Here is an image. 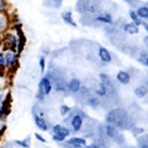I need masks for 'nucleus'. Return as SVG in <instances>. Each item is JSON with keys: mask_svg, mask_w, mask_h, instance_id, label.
I'll list each match as a JSON object with an SVG mask.
<instances>
[{"mask_svg": "<svg viewBox=\"0 0 148 148\" xmlns=\"http://www.w3.org/2000/svg\"><path fill=\"white\" fill-rule=\"evenodd\" d=\"M38 88H40V94L41 95H47V94H49V91L52 90V84H51L48 78H43V79L40 82Z\"/></svg>", "mask_w": 148, "mask_h": 148, "instance_id": "obj_2", "label": "nucleus"}, {"mask_svg": "<svg viewBox=\"0 0 148 148\" xmlns=\"http://www.w3.org/2000/svg\"><path fill=\"white\" fill-rule=\"evenodd\" d=\"M0 66L4 67L5 66V58H4V54L0 53Z\"/></svg>", "mask_w": 148, "mask_h": 148, "instance_id": "obj_30", "label": "nucleus"}, {"mask_svg": "<svg viewBox=\"0 0 148 148\" xmlns=\"http://www.w3.org/2000/svg\"><path fill=\"white\" fill-rule=\"evenodd\" d=\"M98 21H101V22H105V24H112V18L109 14H104V15H99L96 17Z\"/></svg>", "mask_w": 148, "mask_h": 148, "instance_id": "obj_16", "label": "nucleus"}, {"mask_svg": "<svg viewBox=\"0 0 148 148\" xmlns=\"http://www.w3.org/2000/svg\"><path fill=\"white\" fill-rule=\"evenodd\" d=\"M99 57L101 61H104V62H111V54L109 53V51L104 47L99 48Z\"/></svg>", "mask_w": 148, "mask_h": 148, "instance_id": "obj_7", "label": "nucleus"}, {"mask_svg": "<svg viewBox=\"0 0 148 148\" xmlns=\"http://www.w3.org/2000/svg\"><path fill=\"white\" fill-rule=\"evenodd\" d=\"M142 132H145V130H143V128H138V130H133V133H135V135H137V133H142Z\"/></svg>", "mask_w": 148, "mask_h": 148, "instance_id": "obj_32", "label": "nucleus"}, {"mask_svg": "<svg viewBox=\"0 0 148 148\" xmlns=\"http://www.w3.org/2000/svg\"><path fill=\"white\" fill-rule=\"evenodd\" d=\"M106 121L116 127L126 128L127 123H128V119H127L126 111H123L122 109H116V110L110 111V112L106 115Z\"/></svg>", "mask_w": 148, "mask_h": 148, "instance_id": "obj_1", "label": "nucleus"}, {"mask_svg": "<svg viewBox=\"0 0 148 148\" xmlns=\"http://www.w3.org/2000/svg\"><path fill=\"white\" fill-rule=\"evenodd\" d=\"M130 16H131V18L133 20V22H135V25H142V20H140V17H138L136 15V12L135 11H130Z\"/></svg>", "mask_w": 148, "mask_h": 148, "instance_id": "obj_19", "label": "nucleus"}, {"mask_svg": "<svg viewBox=\"0 0 148 148\" xmlns=\"http://www.w3.org/2000/svg\"><path fill=\"white\" fill-rule=\"evenodd\" d=\"M4 27H5V20H4L3 16H0V31H1Z\"/></svg>", "mask_w": 148, "mask_h": 148, "instance_id": "obj_27", "label": "nucleus"}, {"mask_svg": "<svg viewBox=\"0 0 148 148\" xmlns=\"http://www.w3.org/2000/svg\"><path fill=\"white\" fill-rule=\"evenodd\" d=\"M5 42L8 45V47L10 48L12 52L16 49V43H17V40H16V37L14 36V35H8L6 36V40H5Z\"/></svg>", "mask_w": 148, "mask_h": 148, "instance_id": "obj_6", "label": "nucleus"}, {"mask_svg": "<svg viewBox=\"0 0 148 148\" xmlns=\"http://www.w3.org/2000/svg\"><path fill=\"white\" fill-rule=\"evenodd\" d=\"M18 32V36H20V41H18V52H21L22 48H24V45H25V37H24V34H22L21 30H17Z\"/></svg>", "mask_w": 148, "mask_h": 148, "instance_id": "obj_17", "label": "nucleus"}, {"mask_svg": "<svg viewBox=\"0 0 148 148\" xmlns=\"http://www.w3.org/2000/svg\"><path fill=\"white\" fill-rule=\"evenodd\" d=\"M35 136H36L37 138H38V140H40L41 142H46V140H45V138H43L42 136H40V135H38V133H36V135H35Z\"/></svg>", "mask_w": 148, "mask_h": 148, "instance_id": "obj_33", "label": "nucleus"}, {"mask_svg": "<svg viewBox=\"0 0 148 148\" xmlns=\"http://www.w3.org/2000/svg\"><path fill=\"white\" fill-rule=\"evenodd\" d=\"M40 66H41V71H45V58L43 57H41L40 58Z\"/></svg>", "mask_w": 148, "mask_h": 148, "instance_id": "obj_28", "label": "nucleus"}, {"mask_svg": "<svg viewBox=\"0 0 148 148\" xmlns=\"http://www.w3.org/2000/svg\"><path fill=\"white\" fill-rule=\"evenodd\" d=\"M59 111H61V114H62V115H67L69 111H71V109H69L67 105H62V106H61V109H59Z\"/></svg>", "mask_w": 148, "mask_h": 148, "instance_id": "obj_24", "label": "nucleus"}, {"mask_svg": "<svg viewBox=\"0 0 148 148\" xmlns=\"http://www.w3.org/2000/svg\"><path fill=\"white\" fill-rule=\"evenodd\" d=\"M35 123H36V126L41 128L42 131H46L47 130V123H46V121L42 119V117H40L38 115H35Z\"/></svg>", "mask_w": 148, "mask_h": 148, "instance_id": "obj_11", "label": "nucleus"}, {"mask_svg": "<svg viewBox=\"0 0 148 148\" xmlns=\"http://www.w3.org/2000/svg\"><path fill=\"white\" fill-rule=\"evenodd\" d=\"M147 53L143 51V52H141V54H140V57H138V61H140L143 66H148V61H147Z\"/></svg>", "mask_w": 148, "mask_h": 148, "instance_id": "obj_20", "label": "nucleus"}, {"mask_svg": "<svg viewBox=\"0 0 148 148\" xmlns=\"http://www.w3.org/2000/svg\"><path fill=\"white\" fill-rule=\"evenodd\" d=\"M3 103V98H1V95H0V104Z\"/></svg>", "mask_w": 148, "mask_h": 148, "instance_id": "obj_35", "label": "nucleus"}, {"mask_svg": "<svg viewBox=\"0 0 148 148\" xmlns=\"http://www.w3.org/2000/svg\"><path fill=\"white\" fill-rule=\"evenodd\" d=\"M130 148H132V147H130Z\"/></svg>", "mask_w": 148, "mask_h": 148, "instance_id": "obj_36", "label": "nucleus"}, {"mask_svg": "<svg viewBox=\"0 0 148 148\" xmlns=\"http://www.w3.org/2000/svg\"><path fill=\"white\" fill-rule=\"evenodd\" d=\"M106 133H108V136L114 138L115 136H116V130H115V127L112 126V125H108L106 126Z\"/></svg>", "mask_w": 148, "mask_h": 148, "instance_id": "obj_18", "label": "nucleus"}, {"mask_svg": "<svg viewBox=\"0 0 148 148\" xmlns=\"http://www.w3.org/2000/svg\"><path fill=\"white\" fill-rule=\"evenodd\" d=\"M53 140L56 142H63L64 141V136H62V135H54L53 136Z\"/></svg>", "mask_w": 148, "mask_h": 148, "instance_id": "obj_26", "label": "nucleus"}, {"mask_svg": "<svg viewBox=\"0 0 148 148\" xmlns=\"http://www.w3.org/2000/svg\"><path fill=\"white\" fill-rule=\"evenodd\" d=\"M88 104L90 106H92V108H96V106H99V99L91 98V99H89V101H88Z\"/></svg>", "mask_w": 148, "mask_h": 148, "instance_id": "obj_23", "label": "nucleus"}, {"mask_svg": "<svg viewBox=\"0 0 148 148\" xmlns=\"http://www.w3.org/2000/svg\"><path fill=\"white\" fill-rule=\"evenodd\" d=\"M80 80L79 79H72L71 82L68 83V89L71 90L72 92H77V91H79L80 90Z\"/></svg>", "mask_w": 148, "mask_h": 148, "instance_id": "obj_4", "label": "nucleus"}, {"mask_svg": "<svg viewBox=\"0 0 148 148\" xmlns=\"http://www.w3.org/2000/svg\"><path fill=\"white\" fill-rule=\"evenodd\" d=\"M4 58H5V64L8 67H12V64L17 61L16 56H15V53H14L12 51H9V52H6L5 54H4Z\"/></svg>", "mask_w": 148, "mask_h": 148, "instance_id": "obj_3", "label": "nucleus"}, {"mask_svg": "<svg viewBox=\"0 0 148 148\" xmlns=\"http://www.w3.org/2000/svg\"><path fill=\"white\" fill-rule=\"evenodd\" d=\"M68 145H72L74 148H79L80 146L85 145V140L84 138H79V137H74V138H71V140H69Z\"/></svg>", "mask_w": 148, "mask_h": 148, "instance_id": "obj_9", "label": "nucleus"}, {"mask_svg": "<svg viewBox=\"0 0 148 148\" xmlns=\"http://www.w3.org/2000/svg\"><path fill=\"white\" fill-rule=\"evenodd\" d=\"M56 89H57L58 91H59V90H61V91H64V90H66V85H64L62 82H61V83L57 82V84H56Z\"/></svg>", "mask_w": 148, "mask_h": 148, "instance_id": "obj_25", "label": "nucleus"}, {"mask_svg": "<svg viewBox=\"0 0 148 148\" xmlns=\"http://www.w3.org/2000/svg\"><path fill=\"white\" fill-rule=\"evenodd\" d=\"M82 123H83V117L80 115H75L72 119V126L74 128V131H79L82 128Z\"/></svg>", "mask_w": 148, "mask_h": 148, "instance_id": "obj_5", "label": "nucleus"}, {"mask_svg": "<svg viewBox=\"0 0 148 148\" xmlns=\"http://www.w3.org/2000/svg\"><path fill=\"white\" fill-rule=\"evenodd\" d=\"M59 1H61V0H59Z\"/></svg>", "mask_w": 148, "mask_h": 148, "instance_id": "obj_37", "label": "nucleus"}, {"mask_svg": "<svg viewBox=\"0 0 148 148\" xmlns=\"http://www.w3.org/2000/svg\"><path fill=\"white\" fill-rule=\"evenodd\" d=\"M136 15L138 17H142V18H147L148 17V8L147 6H141L137 9L136 11Z\"/></svg>", "mask_w": 148, "mask_h": 148, "instance_id": "obj_15", "label": "nucleus"}, {"mask_svg": "<svg viewBox=\"0 0 148 148\" xmlns=\"http://www.w3.org/2000/svg\"><path fill=\"white\" fill-rule=\"evenodd\" d=\"M147 88L145 85H141V86H137L136 89H135V94L138 96V98H145V96L147 95Z\"/></svg>", "mask_w": 148, "mask_h": 148, "instance_id": "obj_14", "label": "nucleus"}, {"mask_svg": "<svg viewBox=\"0 0 148 148\" xmlns=\"http://www.w3.org/2000/svg\"><path fill=\"white\" fill-rule=\"evenodd\" d=\"M100 78H101V80H103V83H106V82H109V77L106 75V74H100Z\"/></svg>", "mask_w": 148, "mask_h": 148, "instance_id": "obj_29", "label": "nucleus"}, {"mask_svg": "<svg viewBox=\"0 0 148 148\" xmlns=\"http://www.w3.org/2000/svg\"><path fill=\"white\" fill-rule=\"evenodd\" d=\"M53 131H54V135H62L64 137L69 135V130L66 128V127H63V126H61V125H56L54 128H53Z\"/></svg>", "mask_w": 148, "mask_h": 148, "instance_id": "obj_10", "label": "nucleus"}, {"mask_svg": "<svg viewBox=\"0 0 148 148\" xmlns=\"http://www.w3.org/2000/svg\"><path fill=\"white\" fill-rule=\"evenodd\" d=\"M96 92H98L100 96H104V95H106V92H108V89H106L105 85L101 83V84H99V88L96 89Z\"/></svg>", "mask_w": 148, "mask_h": 148, "instance_id": "obj_21", "label": "nucleus"}, {"mask_svg": "<svg viewBox=\"0 0 148 148\" xmlns=\"http://www.w3.org/2000/svg\"><path fill=\"white\" fill-rule=\"evenodd\" d=\"M62 18H63V21L66 22V24H69V25H72V26H77L75 22L73 21V16H72V12L71 11H64L62 14Z\"/></svg>", "mask_w": 148, "mask_h": 148, "instance_id": "obj_12", "label": "nucleus"}, {"mask_svg": "<svg viewBox=\"0 0 148 148\" xmlns=\"http://www.w3.org/2000/svg\"><path fill=\"white\" fill-rule=\"evenodd\" d=\"M86 148H100L98 143H92V145H89V146H86Z\"/></svg>", "mask_w": 148, "mask_h": 148, "instance_id": "obj_31", "label": "nucleus"}, {"mask_svg": "<svg viewBox=\"0 0 148 148\" xmlns=\"http://www.w3.org/2000/svg\"><path fill=\"white\" fill-rule=\"evenodd\" d=\"M17 145H20L21 147H24V148H29L30 147V137H27L25 141H16Z\"/></svg>", "mask_w": 148, "mask_h": 148, "instance_id": "obj_22", "label": "nucleus"}, {"mask_svg": "<svg viewBox=\"0 0 148 148\" xmlns=\"http://www.w3.org/2000/svg\"><path fill=\"white\" fill-rule=\"evenodd\" d=\"M4 131H5V127H3V130H1V131H0V136H1V133H3Z\"/></svg>", "mask_w": 148, "mask_h": 148, "instance_id": "obj_34", "label": "nucleus"}, {"mask_svg": "<svg viewBox=\"0 0 148 148\" xmlns=\"http://www.w3.org/2000/svg\"><path fill=\"white\" fill-rule=\"evenodd\" d=\"M117 80L120 83H122V84H128L130 80H131V77H130L128 73L121 71V72L117 73Z\"/></svg>", "mask_w": 148, "mask_h": 148, "instance_id": "obj_8", "label": "nucleus"}, {"mask_svg": "<svg viewBox=\"0 0 148 148\" xmlns=\"http://www.w3.org/2000/svg\"><path fill=\"white\" fill-rule=\"evenodd\" d=\"M123 30L126 31L127 34H130V35L138 34V27L135 24H126V25H125V27H123Z\"/></svg>", "mask_w": 148, "mask_h": 148, "instance_id": "obj_13", "label": "nucleus"}]
</instances>
